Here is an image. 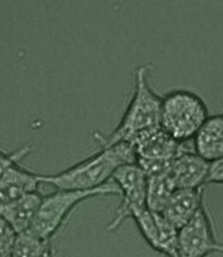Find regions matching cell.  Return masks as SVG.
Segmentation results:
<instances>
[{
    "label": "cell",
    "instance_id": "1",
    "mask_svg": "<svg viewBox=\"0 0 223 257\" xmlns=\"http://www.w3.org/2000/svg\"><path fill=\"white\" fill-rule=\"evenodd\" d=\"M131 163H136V157L130 143H117L101 148L97 153L62 172L55 175L39 174V182L51 185L57 189L90 191L110 182L117 169Z\"/></svg>",
    "mask_w": 223,
    "mask_h": 257
},
{
    "label": "cell",
    "instance_id": "2",
    "mask_svg": "<svg viewBox=\"0 0 223 257\" xmlns=\"http://www.w3.org/2000/svg\"><path fill=\"white\" fill-rule=\"evenodd\" d=\"M152 68L151 63H146L135 69L134 92L119 125L109 135L99 133L93 135L101 148L117 143H130L143 131L160 126L161 97L148 83Z\"/></svg>",
    "mask_w": 223,
    "mask_h": 257
},
{
    "label": "cell",
    "instance_id": "3",
    "mask_svg": "<svg viewBox=\"0 0 223 257\" xmlns=\"http://www.w3.org/2000/svg\"><path fill=\"white\" fill-rule=\"evenodd\" d=\"M119 195V189L113 181L104 186L90 191H73V189H56L50 194L43 195L39 210L33 224L28 230L44 240H51L66 221L73 210L83 201L99 195Z\"/></svg>",
    "mask_w": 223,
    "mask_h": 257
},
{
    "label": "cell",
    "instance_id": "4",
    "mask_svg": "<svg viewBox=\"0 0 223 257\" xmlns=\"http://www.w3.org/2000/svg\"><path fill=\"white\" fill-rule=\"evenodd\" d=\"M207 118L206 103L195 92L180 89L161 97L159 125L177 142L192 141Z\"/></svg>",
    "mask_w": 223,
    "mask_h": 257
},
{
    "label": "cell",
    "instance_id": "5",
    "mask_svg": "<svg viewBox=\"0 0 223 257\" xmlns=\"http://www.w3.org/2000/svg\"><path fill=\"white\" fill-rule=\"evenodd\" d=\"M110 181L118 187L122 197L116 216L107 226L108 232H114L125 220L133 217L135 212L147 206V176L136 163H131L117 169Z\"/></svg>",
    "mask_w": 223,
    "mask_h": 257
},
{
    "label": "cell",
    "instance_id": "6",
    "mask_svg": "<svg viewBox=\"0 0 223 257\" xmlns=\"http://www.w3.org/2000/svg\"><path fill=\"white\" fill-rule=\"evenodd\" d=\"M177 247L180 257H209L223 251L204 204L184 226L177 229Z\"/></svg>",
    "mask_w": 223,
    "mask_h": 257
},
{
    "label": "cell",
    "instance_id": "7",
    "mask_svg": "<svg viewBox=\"0 0 223 257\" xmlns=\"http://www.w3.org/2000/svg\"><path fill=\"white\" fill-rule=\"evenodd\" d=\"M130 145L136 157V163H171L183 151L193 150L192 141L177 142L160 126L143 131L135 137Z\"/></svg>",
    "mask_w": 223,
    "mask_h": 257
},
{
    "label": "cell",
    "instance_id": "8",
    "mask_svg": "<svg viewBox=\"0 0 223 257\" xmlns=\"http://www.w3.org/2000/svg\"><path fill=\"white\" fill-rule=\"evenodd\" d=\"M207 164L194 151L187 150L170 163L166 174L175 189L204 188Z\"/></svg>",
    "mask_w": 223,
    "mask_h": 257
},
{
    "label": "cell",
    "instance_id": "9",
    "mask_svg": "<svg viewBox=\"0 0 223 257\" xmlns=\"http://www.w3.org/2000/svg\"><path fill=\"white\" fill-rule=\"evenodd\" d=\"M39 174L15 164L0 176V211L14 201L38 191Z\"/></svg>",
    "mask_w": 223,
    "mask_h": 257
},
{
    "label": "cell",
    "instance_id": "10",
    "mask_svg": "<svg viewBox=\"0 0 223 257\" xmlns=\"http://www.w3.org/2000/svg\"><path fill=\"white\" fill-rule=\"evenodd\" d=\"M202 194H204V188L175 189L161 215L176 229H180L204 204Z\"/></svg>",
    "mask_w": 223,
    "mask_h": 257
},
{
    "label": "cell",
    "instance_id": "11",
    "mask_svg": "<svg viewBox=\"0 0 223 257\" xmlns=\"http://www.w3.org/2000/svg\"><path fill=\"white\" fill-rule=\"evenodd\" d=\"M193 151L206 162L223 157V115H209L192 139Z\"/></svg>",
    "mask_w": 223,
    "mask_h": 257
},
{
    "label": "cell",
    "instance_id": "12",
    "mask_svg": "<svg viewBox=\"0 0 223 257\" xmlns=\"http://www.w3.org/2000/svg\"><path fill=\"white\" fill-rule=\"evenodd\" d=\"M42 199L43 194L39 191L29 193V194L20 198L19 200L14 201L10 205L4 207L0 211V214L9 222V224L13 227L15 232L19 234V233L26 232L32 227Z\"/></svg>",
    "mask_w": 223,
    "mask_h": 257
},
{
    "label": "cell",
    "instance_id": "13",
    "mask_svg": "<svg viewBox=\"0 0 223 257\" xmlns=\"http://www.w3.org/2000/svg\"><path fill=\"white\" fill-rule=\"evenodd\" d=\"M167 172V171H166ZM166 172L147 177L146 205L155 214H161L175 191Z\"/></svg>",
    "mask_w": 223,
    "mask_h": 257
},
{
    "label": "cell",
    "instance_id": "14",
    "mask_svg": "<svg viewBox=\"0 0 223 257\" xmlns=\"http://www.w3.org/2000/svg\"><path fill=\"white\" fill-rule=\"evenodd\" d=\"M51 251L49 240L26 230L16 235L10 257H48Z\"/></svg>",
    "mask_w": 223,
    "mask_h": 257
},
{
    "label": "cell",
    "instance_id": "15",
    "mask_svg": "<svg viewBox=\"0 0 223 257\" xmlns=\"http://www.w3.org/2000/svg\"><path fill=\"white\" fill-rule=\"evenodd\" d=\"M32 152L31 146H23L20 150L14 152H5L0 148V176L8 170L10 166L20 164L21 160L25 159Z\"/></svg>",
    "mask_w": 223,
    "mask_h": 257
},
{
    "label": "cell",
    "instance_id": "16",
    "mask_svg": "<svg viewBox=\"0 0 223 257\" xmlns=\"http://www.w3.org/2000/svg\"><path fill=\"white\" fill-rule=\"evenodd\" d=\"M17 233L0 214V255H10Z\"/></svg>",
    "mask_w": 223,
    "mask_h": 257
},
{
    "label": "cell",
    "instance_id": "17",
    "mask_svg": "<svg viewBox=\"0 0 223 257\" xmlns=\"http://www.w3.org/2000/svg\"><path fill=\"white\" fill-rule=\"evenodd\" d=\"M223 183V160L217 159L209 162L207 164L205 185H222Z\"/></svg>",
    "mask_w": 223,
    "mask_h": 257
},
{
    "label": "cell",
    "instance_id": "18",
    "mask_svg": "<svg viewBox=\"0 0 223 257\" xmlns=\"http://www.w3.org/2000/svg\"><path fill=\"white\" fill-rule=\"evenodd\" d=\"M48 257H55V253H54V251H51V252H50L49 255H48Z\"/></svg>",
    "mask_w": 223,
    "mask_h": 257
},
{
    "label": "cell",
    "instance_id": "19",
    "mask_svg": "<svg viewBox=\"0 0 223 257\" xmlns=\"http://www.w3.org/2000/svg\"><path fill=\"white\" fill-rule=\"evenodd\" d=\"M0 257H10V255H0Z\"/></svg>",
    "mask_w": 223,
    "mask_h": 257
}]
</instances>
